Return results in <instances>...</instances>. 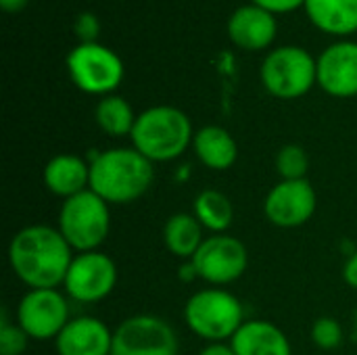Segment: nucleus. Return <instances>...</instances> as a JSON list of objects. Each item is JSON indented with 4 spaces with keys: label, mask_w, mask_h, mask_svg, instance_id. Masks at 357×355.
Masks as SVG:
<instances>
[{
    "label": "nucleus",
    "mask_w": 357,
    "mask_h": 355,
    "mask_svg": "<svg viewBox=\"0 0 357 355\" xmlns=\"http://www.w3.org/2000/svg\"><path fill=\"white\" fill-rule=\"evenodd\" d=\"M73 249L59 232L44 224L19 230L8 245V264L29 289H56L65 282Z\"/></svg>",
    "instance_id": "f257e3e1"
},
{
    "label": "nucleus",
    "mask_w": 357,
    "mask_h": 355,
    "mask_svg": "<svg viewBox=\"0 0 357 355\" xmlns=\"http://www.w3.org/2000/svg\"><path fill=\"white\" fill-rule=\"evenodd\" d=\"M155 180L153 161L132 149H109L90 161V190L109 205L138 201Z\"/></svg>",
    "instance_id": "f03ea898"
},
{
    "label": "nucleus",
    "mask_w": 357,
    "mask_h": 355,
    "mask_svg": "<svg viewBox=\"0 0 357 355\" xmlns=\"http://www.w3.org/2000/svg\"><path fill=\"white\" fill-rule=\"evenodd\" d=\"M132 144L153 163L178 159L195 138L188 115L169 105H157L136 117Z\"/></svg>",
    "instance_id": "7ed1b4c3"
},
{
    "label": "nucleus",
    "mask_w": 357,
    "mask_h": 355,
    "mask_svg": "<svg viewBox=\"0 0 357 355\" xmlns=\"http://www.w3.org/2000/svg\"><path fill=\"white\" fill-rule=\"evenodd\" d=\"M184 320L197 337L209 343H224L245 324V310L230 291L218 287L201 289L186 301Z\"/></svg>",
    "instance_id": "20e7f679"
},
{
    "label": "nucleus",
    "mask_w": 357,
    "mask_h": 355,
    "mask_svg": "<svg viewBox=\"0 0 357 355\" xmlns=\"http://www.w3.org/2000/svg\"><path fill=\"white\" fill-rule=\"evenodd\" d=\"M111 230L109 203L94 190H84L63 201L59 209V232L77 253L98 251Z\"/></svg>",
    "instance_id": "39448f33"
},
{
    "label": "nucleus",
    "mask_w": 357,
    "mask_h": 355,
    "mask_svg": "<svg viewBox=\"0 0 357 355\" xmlns=\"http://www.w3.org/2000/svg\"><path fill=\"white\" fill-rule=\"evenodd\" d=\"M259 75L272 96L293 100L318 82V61L299 46H280L266 56Z\"/></svg>",
    "instance_id": "423d86ee"
},
{
    "label": "nucleus",
    "mask_w": 357,
    "mask_h": 355,
    "mask_svg": "<svg viewBox=\"0 0 357 355\" xmlns=\"http://www.w3.org/2000/svg\"><path fill=\"white\" fill-rule=\"evenodd\" d=\"M67 71L71 82L88 94L109 96L123 80L121 59L98 42L77 44L67 56Z\"/></svg>",
    "instance_id": "0eeeda50"
},
{
    "label": "nucleus",
    "mask_w": 357,
    "mask_h": 355,
    "mask_svg": "<svg viewBox=\"0 0 357 355\" xmlns=\"http://www.w3.org/2000/svg\"><path fill=\"white\" fill-rule=\"evenodd\" d=\"M111 355H178V335L167 320L138 314L113 331Z\"/></svg>",
    "instance_id": "6e6552de"
},
{
    "label": "nucleus",
    "mask_w": 357,
    "mask_h": 355,
    "mask_svg": "<svg viewBox=\"0 0 357 355\" xmlns=\"http://www.w3.org/2000/svg\"><path fill=\"white\" fill-rule=\"evenodd\" d=\"M190 266L197 278L213 287H224L245 274L249 266V253L238 239L230 234H213L203 241L190 259Z\"/></svg>",
    "instance_id": "1a4fd4ad"
},
{
    "label": "nucleus",
    "mask_w": 357,
    "mask_h": 355,
    "mask_svg": "<svg viewBox=\"0 0 357 355\" xmlns=\"http://www.w3.org/2000/svg\"><path fill=\"white\" fill-rule=\"evenodd\" d=\"M69 320L67 299L56 289H29L17 305V324L33 341L56 339Z\"/></svg>",
    "instance_id": "9d476101"
},
{
    "label": "nucleus",
    "mask_w": 357,
    "mask_h": 355,
    "mask_svg": "<svg viewBox=\"0 0 357 355\" xmlns=\"http://www.w3.org/2000/svg\"><path fill=\"white\" fill-rule=\"evenodd\" d=\"M117 285L115 262L100 251L77 253L65 276V293L79 303H96L111 295Z\"/></svg>",
    "instance_id": "9b49d317"
},
{
    "label": "nucleus",
    "mask_w": 357,
    "mask_h": 355,
    "mask_svg": "<svg viewBox=\"0 0 357 355\" xmlns=\"http://www.w3.org/2000/svg\"><path fill=\"white\" fill-rule=\"evenodd\" d=\"M318 207V197L307 178L280 180L264 201V213L278 228H299L312 220Z\"/></svg>",
    "instance_id": "f8f14e48"
},
{
    "label": "nucleus",
    "mask_w": 357,
    "mask_h": 355,
    "mask_svg": "<svg viewBox=\"0 0 357 355\" xmlns=\"http://www.w3.org/2000/svg\"><path fill=\"white\" fill-rule=\"evenodd\" d=\"M318 84L337 98L357 96V44L337 42L318 59Z\"/></svg>",
    "instance_id": "ddd939ff"
},
{
    "label": "nucleus",
    "mask_w": 357,
    "mask_h": 355,
    "mask_svg": "<svg viewBox=\"0 0 357 355\" xmlns=\"http://www.w3.org/2000/svg\"><path fill=\"white\" fill-rule=\"evenodd\" d=\"M54 347L59 355H111L113 333L98 318L79 316L67 322Z\"/></svg>",
    "instance_id": "4468645a"
},
{
    "label": "nucleus",
    "mask_w": 357,
    "mask_h": 355,
    "mask_svg": "<svg viewBox=\"0 0 357 355\" xmlns=\"http://www.w3.org/2000/svg\"><path fill=\"white\" fill-rule=\"evenodd\" d=\"M228 36L230 40L245 50H264L276 38V19L274 13L247 4L232 13L228 21Z\"/></svg>",
    "instance_id": "2eb2a0df"
},
{
    "label": "nucleus",
    "mask_w": 357,
    "mask_h": 355,
    "mask_svg": "<svg viewBox=\"0 0 357 355\" xmlns=\"http://www.w3.org/2000/svg\"><path fill=\"white\" fill-rule=\"evenodd\" d=\"M42 180L52 195L63 199L75 197L90 188V163L71 153L54 155L44 165Z\"/></svg>",
    "instance_id": "dca6fc26"
},
{
    "label": "nucleus",
    "mask_w": 357,
    "mask_h": 355,
    "mask_svg": "<svg viewBox=\"0 0 357 355\" xmlns=\"http://www.w3.org/2000/svg\"><path fill=\"white\" fill-rule=\"evenodd\" d=\"M236 355H293L287 335L272 322L249 320L230 339Z\"/></svg>",
    "instance_id": "f3484780"
},
{
    "label": "nucleus",
    "mask_w": 357,
    "mask_h": 355,
    "mask_svg": "<svg viewBox=\"0 0 357 355\" xmlns=\"http://www.w3.org/2000/svg\"><path fill=\"white\" fill-rule=\"evenodd\" d=\"M192 149L197 159L215 172H224L234 165L238 157V146L234 136L222 126H205L195 132Z\"/></svg>",
    "instance_id": "a211bd4d"
},
{
    "label": "nucleus",
    "mask_w": 357,
    "mask_h": 355,
    "mask_svg": "<svg viewBox=\"0 0 357 355\" xmlns=\"http://www.w3.org/2000/svg\"><path fill=\"white\" fill-rule=\"evenodd\" d=\"M312 23L333 36L357 31V0H305Z\"/></svg>",
    "instance_id": "6ab92c4d"
},
{
    "label": "nucleus",
    "mask_w": 357,
    "mask_h": 355,
    "mask_svg": "<svg viewBox=\"0 0 357 355\" xmlns=\"http://www.w3.org/2000/svg\"><path fill=\"white\" fill-rule=\"evenodd\" d=\"M203 241V226L190 213H174L163 226V243L176 257L192 259Z\"/></svg>",
    "instance_id": "aec40b11"
},
{
    "label": "nucleus",
    "mask_w": 357,
    "mask_h": 355,
    "mask_svg": "<svg viewBox=\"0 0 357 355\" xmlns=\"http://www.w3.org/2000/svg\"><path fill=\"white\" fill-rule=\"evenodd\" d=\"M192 216L201 222L203 228L215 234H224L234 222V205L224 192L207 188L197 195Z\"/></svg>",
    "instance_id": "412c9836"
},
{
    "label": "nucleus",
    "mask_w": 357,
    "mask_h": 355,
    "mask_svg": "<svg viewBox=\"0 0 357 355\" xmlns=\"http://www.w3.org/2000/svg\"><path fill=\"white\" fill-rule=\"evenodd\" d=\"M94 117H96L98 128L105 134L119 138V136L132 134L138 115H134V111L126 98H121L117 94H109V96L100 98V103L96 105Z\"/></svg>",
    "instance_id": "4be33fe9"
},
{
    "label": "nucleus",
    "mask_w": 357,
    "mask_h": 355,
    "mask_svg": "<svg viewBox=\"0 0 357 355\" xmlns=\"http://www.w3.org/2000/svg\"><path fill=\"white\" fill-rule=\"evenodd\" d=\"M310 169V159L303 146L284 144L276 155V172L282 180H303Z\"/></svg>",
    "instance_id": "5701e85b"
},
{
    "label": "nucleus",
    "mask_w": 357,
    "mask_h": 355,
    "mask_svg": "<svg viewBox=\"0 0 357 355\" xmlns=\"http://www.w3.org/2000/svg\"><path fill=\"white\" fill-rule=\"evenodd\" d=\"M27 333L19 324H10L2 312L0 322V355H23L27 349Z\"/></svg>",
    "instance_id": "b1692460"
},
{
    "label": "nucleus",
    "mask_w": 357,
    "mask_h": 355,
    "mask_svg": "<svg viewBox=\"0 0 357 355\" xmlns=\"http://www.w3.org/2000/svg\"><path fill=\"white\" fill-rule=\"evenodd\" d=\"M312 341L320 349H337L343 343V328L335 318H318L312 326Z\"/></svg>",
    "instance_id": "393cba45"
},
{
    "label": "nucleus",
    "mask_w": 357,
    "mask_h": 355,
    "mask_svg": "<svg viewBox=\"0 0 357 355\" xmlns=\"http://www.w3.org/2000/svg\"><path fill=\"white\" fill-rule=\"evenodd\" d=\"M73 31L79 40V44H90V42H96L98 33H100V21L94 13L86 10V13H79L75 23H73Z\"/></svg>",
    "instance_id": "a878e982"
},
{
    "label": "nucleus",
    "mask_w": 357,
    "mask_h": 355,
    "mask_svg": "<svg viewBox=\"0 0 357 355\" xmlns=\"http://www.w3.org/2000/svg\"><path fill=\"white\" fill-rule=\"evenodd\" d=\"M255 6H261L270 13H289L305 4V0H251Z\"/></svg>",
    "instance_id": "bb28decb"
},
{
    "label": "nucleus",
    "mask_w": 357,
    "mask_h": 355,
    "mask_svg": "<svg viewBox=\"0 0 357 355\" xmlns=\"http://www.w3.org/2000/svg\"><path fill=\"white\" fill-rule=\"evenodd\" d=\"M343 278L349 287L357 289V251L347 259V264L343 268Z\"/></svg>",
    "instance_id": "cd10ccee"
},
{
    "label": "nucleus",
    "mask_w": 357,
    "mask_h": 355,
    "mask_svg": "<svg viewBox=\"0 0 357 355\" xmlns=\"http://www.w3.org/2000/svg\"><path fill=\"white\" fill-rule=\"evenodd\" d=\"M199 355H236L232 345H226V343H209L205 349H201Z\"/></svg>",
    "instance_id": "c85d7f7f"
},
{
    "label": "nucleus",
    "mask_w": 357,
    "mask_h": 355,
    "mask_svg": "<svg viewBox=\"0 0 357 355\" xmlns=\"http://www.w3.org/2000/svg\"><path fill=\"white\" fill-rule=\"evenodd\" d=\"M27 2L29 0H0V4L6 13H21L27 6Z\"/></svg>",
    "instance_id": "c756f323"
}]
</instances>
